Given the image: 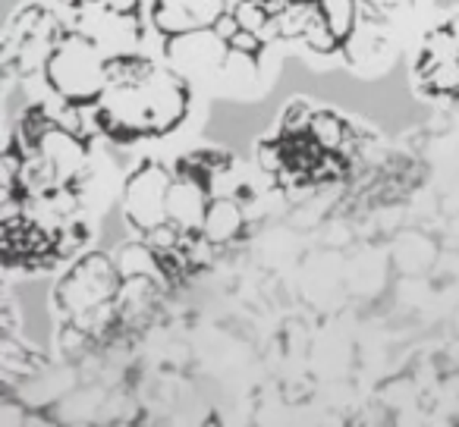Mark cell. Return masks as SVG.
<instances>
[{"instance_id": "1", "label": "cell", "mask_w": 459, "mask_h": 427, "mask_svg": "<svg viewBox=\"0 0 459 427\" xmlns=\"http://www.w3.org/2000/svg\"><path fill=\"white\" fill-rule=\"evenodd\" d=\"M189 82L177 66L135 51L110 57L108 85L91 116L104 139L135 145L170 135L189 114Z\"/></svg>"}, {"instance_id": "2", "label": "cell", "mask_w": 459, "mask_h": 427, "mask_svg": "<svg viewBox=\"0 0 459 427\" xmlns=\"http://www.w3.org/2000/svg\"><path fill=\"white\" fill-rule=\"evenodd\" d=\"M120 286L123 274L117 268L114 255L89 252V255L76 258L73 268L60 277L51 299L60 318L82 327L91 339H98L120 318V312H117Z\"/></svg>"}, {"instance_id": "3", "label": "cell", "mask_w": 459, "mask_h": 427, "mask_svg": "<svg viewBox=\"0 0 459 427\" xmlns=\"http://www.w3.org/2000/svg\"><path fill=\"white\" fill-rule=\"evenodd\" d=\"M108 66L110 54L95 38L70 26L51 51V57H48L41 79H45L51 95L85 110L95 107L98 98H101L104 85H108Z\"/></svg>"}, {"instance_id": "4", "label": "cell", "mask_w": 459, "mask_h": 427, "mask_svg": "<svg viewBox=\"0 0 459 427\" xmlns=\"http://www.w3.org/2000/svg\"><path fill=\"white\" fill-rule=\"evenodd\" d=\"M66 29L70 26H64L54 10L41 4H26L22 10H16L4 26V41H0V60L7 76H41Z\"/></svg>"}, {"instance_id": "5", "label": "cell", "mask_w": 459, "mask_h": 427, "mask_svg": "<svg viewBox=\"0 0 459 427\" xmlns=\"http://www.w3.org/2000/svg\"><path fill=\"white\" fill-rule=\"evenodd\" d=\"M70 26L95 38L110 57L139 51L148 20L139 0H70Z\"/></svg>"}, {"instance_id": "6", "label": "cell", "mask_w": 459, "mask_h": 427, "mask_svg": "<svg viewBox=\"0 0 459 427\" xmlns=\"http://www.w3.org/2000/svg\"><path fill=\"white\" fill-rule=\"evenodd\" d=\"M173 167L158 158H142L123 183V218L139 236L167 224V195H170Z\"/></svg>"}, {"instance_id": "7", "label": "cell", "mask_w": 459, "mask_h": 427, "mask_svg": "<svg viewBox=\"0 0 459 427\" xmlns=\"http://www.w3.org/2000/svg\"><path fill=\"white\" fill-rule=\"evenodd\" d=\"M230 0H148V26L164 41L183 38V35L211 32Z\"/></svg>"}, {"instance_id": "8", "label": "cell", "mask_w": 459, "mask_h": 427, "mask_svg": "<svg viewBox=\"0 0 459 427\" xmlns=\"http://www.w3.org/2000/svg\"><path fill=\"white\" fill-rule=\"evenodd\" d=\"M208 201H211V185L204 183L195 170H189L183 160H177L170 195H167V214H170V220L186 236H195V233L202 230Z\"/></svg>"}, {"instance_id": "9", "label": "cell", "mask_w": 459, "mask_h": 427, "mask_svg": "<svg viewBox=\"0 0 459 427\" xmlns=\"http://www.w3.org/2000/svg\"><path fill=\"white\" fill-rule=\"evenodd\" d=\"M249 226V204L239 195H211L208 210H204L202 230L198 236L204 243H211L214 249H223V245L237 243L239 236Z\"/></svg>"}, {"instance_id": "10", "label": "cell", "mask_w": 459, "mask_h": 427, "mask_svg": "<svg viewBox=\"0 0 459 427\" xmlns=\"http://www.w3.org/2000/svg\"><path fill=\"white\" fill-rule=\"evenodd\" d=\"M308 139L327 154H343L346 141H350V126L340 114L333 110H315L308 120Z\"/></svg>"}, {"instance_id": "11", "label": "cell", "mask_w": 459, "mask_h": 427, "mask_svg": "<svg viewBox=\"0 0 459 427\" xmlns=\"http://www.w3.org/2000/svg\"><path fill=\"white\" fill-rule=\"evenodd\" d=\"M315 7H318V13L325 16V22L331 26V32L337 35L346 47V41H350L359 29L362 0H315Z\"/></svg>"}, {"instance_id": "12", "label": "cell", "mask_w": 459, "mask_h": 427, "mask_svg": "<svg viewBox=\"0 0 459 427\" xmlns=\"http://www.w3.org/2000/svg\"><path fill=\"white\" fill-rule=\"evenodd\" d=\"M39 364H41L39 358H35L32 352H29L26 346L13 337V333H4V339H0V368H4V374L7 377H29Z\"/></svg>"}, {"instance_id": "13", "label": "cell", "mask_w": 459, "mask_h": 427, "mask_svg": "<svg viewBox=\"0 0 459 427\" xmlns=\"http://www.w3.org/2000/svg\"><path fill=\"white\" fill-rule=\"evenodd\" d=\"M371 20H396V16L409 13L415 0H362Z\"/></svg>"}, {"instance_id": "14", "label": "cell", "mask_w": 459, "mask_h": 427, "mask_svg": "<svg viewBox=\"0 0 459 427\" xmlns=\"http://www.w3.org/2000/svg\"><path fill=\"white\" fill-rule=\"evenodd\" d=\"M227 47H230V54H243V57H249V60H258V54L264 51V41L243 29L239 35H233V41H230Z\"/></svg>"}, {"instance_id": "15", "label": "cell", "mask_w": 459, "mask_h": 427, "mask_svg": "<svg viewBox=\"0 0 459 427\" xmlns=\"http://www.w3.org/2000/svg\"><path fill=\"white\" fill-rule=\"evenodd\" d=\"M446 29H450V32L456 35V41H459V13H456V16H450V20H446Z\"/></svg>"}, {"instance_id": "16", "label": "cell", "mask_w": 459, "mask_h": 427, "mask_svg": "<svg viewBox=\"0 0 459 427\" xmlns=\"http://www.w3.org/2000/svg\"><path fill=\"white\" fill-rule=\"evenodd\" d=\"M287 4H302V7H308V4H315V0H287Z\"/></svg>"}, {"instance_id": "17", "label": "cell", "mask_w": 459, "mask_h": 427, "mask_svg": "<svg viewBox=\"0 0 459 427\" xmlns=\"http://www.w3.org/2000/svg\"><path fill=\"white\" fill-rule=\"evenodd\" d=\"M268 4H271V0H268Z\"/></svg>"}]
</instances>
